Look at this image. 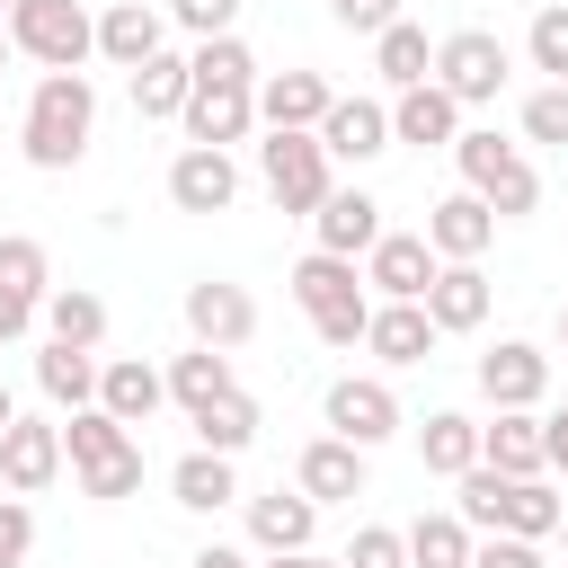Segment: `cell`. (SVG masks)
<instances>
[{"label":"cell","mask_w":568,"mask_h":568,"mask_svg":"<svg viewBox=\"0 0 568 568\" xmlns=\"http://www.w3.org/2000/svg\"><path fill=\"white\" fill-rule=\"evenodd\" d=\"M337 106V89L320 71H266L257 80V124L266 133H320V115Z\"/></svg>","instance_id":"obj_16"},{"label":"cell","mask_w":568,"mask_h":568,"mask_svg":"<svg viewBox=\"0 0 568 568\" xmlns=\"http://www.w3.org/2000/svg\"><path fill=\"white\" fill-rule=\"evenodd\" d=\"M506 44L488 36V27H453V36H435V89L444 98H462V106H488L497 89H506Z\"/></svg>","instance_id":"obj_8"},{"label":"cell","mask_w":568,"mask_h":568,"mask_svg":"<svg viewBox=\"0 0 568 568\" xmlns=\"http://www.w3.org/2000/svg\"><path fill=\"white\" fill-rule=\"evenodd\" d=\"M559 355H568V302H559Z\"/></svg>","instance_id":"obj_51"},{"label":"cell","mask_w":568,"mask_h":568,"mask_svg":"<svg viewBox=\"0 0 568 568\" xmlns=\"http://www.w3.org/2000/svg\"><path fill=\"white\" fill-rule=\"evenodd\" d=\"M470 524L462 515H417L408 524V568H470Z\"/></svg>","instance_id":"obj_36"},{"label":"cell","mask_w":568,"mask_h":568,"mask_svg":"<svg viewBox=\"0 0 568 568\" xmlns=\"http://www.w3.org/2000/svg\"><path fill=\"white\" fill-rule=\"evenodd\" d=\"M62 426L53 417H18L9 435H0V479H9V497H36V488H53L62 479Z\"/></svg>","instance_id":"obj_15"},{"label":"cell","mask_w":568,"mask_h":568,"mask_svg":"<svg viewBox=\"0 0 568 568\" xmlns=\"http://www.w3.org/2000/svg\"><path fill=\"white\" fill-rule=\"evenodd\" d=\"M89 133H98V89H89V71H44L36 98H27V115H18L27 160L62 178V169L89 160Z\"/></svg>","instance_id":"obj_1"},{"label":"cell","mask_w":568,"mask_h":568,"mask_svg":"<svg viewBox=\"0 0 568 568\" xmlns=\"http://www.w3.org/2000/svg\"><path fill=\"white\" fill-rule=\"evenodd\" d=\"M373 71L390 80V89H417V80H435V44H426V27H390V36H373Z\"/></svg>","instance_id":"obj_34"},{"label":"cell","mask_w":568,"mask_h":568,"mask_svg":"<svg viewBox=\"0 0 568 568\" xmlns=\"http://www.w3.org/2000/svg\"><path fill=\"white\" fill-rule=\"evenodd\" d=\"M541 390H550V355L532 337H497L479 355V399L488 408H541Z\"/></svg>","instance_id":"obj_13"},{"label":"cell","mask_w":568,"mask_h":568,"mask_svg":"<svg viewBox=\"0 0 568 568\" xmlns=\"http://www.w3.org/2000/svg\"><path fill=\"white\" fill-rule=\"evenodd\" d=\"M470 568H541V541H515V532H488L470 550Z\"/></svg>","instance_id":"obj_45"},{"label":"cell","mask_w":568,"mask_h":568,"mask_svg":"<svg viewBox=\"0 0 568 568\" xmlns=\"http://www.w3.org/2000/svg\"><path fill=\"white\" fill-rule=\"evenodd\" d=\"M524 53H532V71L568 80V0H541V9H532V27H524Z\"/></svg>","instance_id":"obj_38"},{"label":"cell","mask_w":568,"mask_h":568,"mask_svg":"<svg viewBox=\"0 0 568 568\" xmlns=\"http://www.w3.org/2000/svg\"><path fill=\"white\" fill-rule=\"evenodd\" d=\"M9 53H18V44H9V27H0V62H9Z\"/></svg>","instance_id":"obj_52"},{"label":"cell","mask_w":568,"mask_h":568,"mask_svg":"<svg viewBox=\"0 0 568 568\" xmlns=\"http://www.w3.org/2000/svg\"><path fill=\"white\" fill-rule=\"evenodd\" d=\"M470 532H515V541H550L568 524V506L550 497V479H497L488 462L462 470V506H453Z\"/></svg>","instance_id":"obj_2"},{"label":"cell","mask_w":568,"mask_h":568,"mask_svg":"<svg viewBox=\"0 0 568 568\" xmlns=\"http://www.w3.org/2000/svg\"><path fill=\"white\" fill-rule=\"evenodd\" d=\"M9 426H18V399H9V382H0V435H9Z\"/></svg>","instance_id":"obj_50"},{"label":"cell","mask_w":568,"mask_h":568,"mask_svg":"<svg viewBox=\"0 0 568 568\" xmlns=\"http://www.w3.org/2000/svg\"><path fill=\"white\" fill-rule=\"evenodd\" d=\"M186 568H257V559H248V550H231V541H204Z\"/></svg>","instance_id":"obj_47"},{"label":"cell","mask_w":568,"mask_h":568,"mask_svg":"<svg viewBox=\"0 0 568 568\" xmlns=\"http://www.w3.org/2000/svg\"><path fill=\"white\" fill-rule=\"evenodd\" d=\"M36 320H44V311H36V302H9V293H0V346H9V337H27V328H36Z\"/></svg>","instance_id":"obj_46"},{"label":"cell","mask_w":568,"mask_h":568,"mask_svg":"<svg viewBox=\"0 0 568 568\" xmlns=\"http://www.w3.org/2000/svg\"><path fill=\"white\" fill-rule=\"evenodd\" d=\"M98 53L115 71H142L151 53H169V9L160 0H106L98 9Z\"/></svg>","instance_id":"obj_14"},{"label":"cell","mask_w":568,"mask_h":568,"mask_svg":"<svg viewBox=\"0 0 568 568\" xmlns=\"http://www.w3.org/2000/svg\"><path fill=\"white\" fill-rule=\"evenodd\" d=\"M346 568H408V532H390V524H364V532L346 541Z\"/></svg>","instance_id":"obj_42"},{"label":"cell","mask_w":568,"mask_h":568,"mask_svg":"<svg viewBox=\"0 0 568 568\" xmlns=\"http://www.w3.org/2000/svg\"><path fill=\"white\" fill-rule=\"evenodd\" d=\"M559 541H568V524H559Z\"/></svg>","instance_id":"obj_54"},{"label":"cell","mask_w":568,"mask_h":568,"mask_svg":"<svg viewBox=\"0 0 568 568\" xmlns=\"http://www.w3.org/2000/svg\"><path fill=\"white\" fill-rule=\"evenodd\" d=\"M311 532H320V506H311L302 488H266V497H248V541H257L266 559L311 550Z\"/></svg>","instance_id":"obj_23"},{"label":"cell","mask_w":568,"mask_h":568,"mask_svg":"<svg viewBox=\"0 0 568 568\" xmlns=\"http://www.w3.org/2000/svg\"><path fill=\"white\" fill-rule=\"evenodd\" d=\"M328 169H337V160L320 151V133H266V142H257V186H266L275 213H302V222H311V213L337 195Z\"/></svg>","instance_id":"obj_5"},{"label":"cell","mask_w":568,"mask_h":568,"mask_svg":"<svg viewBox=\"0 0 568 568\" xmlns=\"http://www.w3.org/2000/svg\"><path fill=\"white\" fill-rule=\"evenodd\" d=\"M186 426H195V444H204V453H248V444H257V399H248V390H231V399L195 408Z\"/></svg>","instance_id":"obj_35"},{"label":"cell","mask_w":568,"mask_h":568,"mask_svg":"<svg viewBox=\"0 0 568 568\" xmlns=\"http://www.w3.org/2000/svg\"><path fill=\"white\" fill-rule=\"evenodd\" d=\"M44 337L98 355V346H106V302H98L89 284H53V293H44Z\"/></svg>","instance_id":"obj_30"},{"label":"cell","mask_w":568,"mask_h":568,"mask_svg":"<svg viewBox=\"0 0 568 568\" xmlns=\"http://www.w3.org/2000/svg\"><path fill=\"white\" fill-rule=\"evenodd\" d=\"M541 435H550V470H568V408H559V417H541Z\"/></svg>","instance_id":"obj_48"},{"label":"cell","mask_w":568,"mask_h":568,"mask_svg":"<svg viewBox=\"0 0 568 568\" xmlns=\"http://www.w3.org/2000/svg\"><path fill=\"white\" fill-rule=\"evenodd\" d=\"M178 124H186V142H204V151L248 142V124H257V80H195Z\"/></svg>","instance_id":"obj_10"},{"label":"cell","mask_w":568,"mask_h":568,"mask_svg":"<svg viewBox=\"0 0 568 568\" xmlns=\"http://www.w3.org/2000/svg\"><path fill=\"white\" fill-rule=\"evenodd\" d=\"M62 453H71V470H80V497H98V506H115V497L142 488V444H133V426H115L106 408H80V417L62 426Z\"/></svg>","instance_id":"obj_4"},{"label":"cell","mask_w":568,"mask_h":568,"mask_svg":"<svg viewBox=\"0 0 568 568\" xmlns=\"http://www.w3.org/2000/svg\"><path fill=\"white\" fill-rule=\"evenodd\" d=\"M524 142H559L568 151V80H541L524 98Z\"/></svg>","instance_id":"obj_39"},{"label":"cell","mask_w":568,"mask_h":568,"mask_svg":"<svg viewBox=\"0 0 568 568\" xmlns=\"http://www.w3.org/2000/svg\"><path fill=\"white\" fill-rule=\"evenodd\" d=\"M266 568H346V559H320V550H293V559H266Z\"/></svg>","instance_id":"obj_49"},{"label":"cell","mask_w":568,"mask_h":568,"mask_svg":"<svg viewBox=\"0 0 568 568\" xmlns=\"http://www.w3.org/2000/svg\"><path fill=\"white\" fill-rule=\"evenodd\" d=\"M488 302H497V293H488L479 266H444V275L426 284V320H435L444 337H470V328L488 320Z\"/></svg>","instance_id":"obj_27"},{"label":"cell","mask_w":568,"mask_h":568,"mask_svg":"<svg viewBox=\"0 0 568 568\" xmlns=\"http://www.w3.org/2000/svg\"><path fill=\"white\" fill-rule=\"evenodd\" d=\"M160 9H169V27H186L195 44H213V36L240 27V0H160Z\"/></svg>","instance_id":"obj_41"},{"label":"cell","mask_w":568,"mask_h":568,"mask_svg":"<svg viewBox=\"0 0 568 568\" xmlns=\"http://www.w3.org/2000/svg\"><path fill=\"white\" fill-rule=\"evenodd\" d=\"M435 275H444V257L426 248V231H382L373 257H364V284H373L382 302H426Z\"/></svg>","instance_id":"obj_12"},{"label":"cell","mask_w":568,"mask_h":568,"mask_svg":"<svg viewBox=\"0 0 568 568\" xmlns=\"http://www.w3.org/2000/svg\"><path fill=\"white\" fill-rule=\"evenodd\" d=\"M417 462H426L435 479H462V470H479V417H462V408H435V417L417 426Z\"/></svg>","instance_id":"obj_29"},{"label":"cell","mask_w":568,"mask_h":568,"mask_svg":"<svg viewBox=\"0 0 568 568\" xmlns=\"http://www.w3.org/2000/svg\"><path fill=\"white\" fill-rule=\"evenodd\" d=\"M453 160H462V186H470L497 222H524V213L541 204V169H532L515 142H497V133H462Z\"/></svg>","instance_id":"obj_6"},{"label":"cell","mask_w":568,"mask_h":568,"mask_svg":"<svg viewBox=\"0 0 568 568\" xmlns=\"http://www.w3.org/2000/svg\"><path fill=\"white\" fill-rule=\"evenodd\" d=\"M293 302H302V320L320 328V346H364V328H373V302H364V275H355V257H328V248H311L293 275Z\"/></svg>","instance_id":"obj_3"},{"label":"cell","mask_w":568,"mask_h":568,"mask_svg":"<svg viewBox=\"0 0 568 568\" xmlns=\"http://www.w3.org/2000/svg\"><path fill=\"white\" fill-rule=\"evenodd\" d=\"M0 27H9V0H0Z\"/></svg>","instance_id":"obj_53"},{"label":"cell","mask_w":568,"mask_h":568,"mask_svg":"<svg viewBox=\"0 0 568 568\" xmlns=\"http://www.w3.org/2000/svg\"><path fill=\"white\" fill-rule=\"evenodd\" d=\"M169 497H178L186 515H222V506L240 497V479H231V453H204V444H195V453L169 470Z\"/></svg>","instance_id":"obj_32"},{"label":"cell","mask_w":568,"mask_h":568,"mask_svg":"<svg viewBox=\"0 0 568 568\" xmlns=\"http://www.w3.org/2000/svg\"><path fill=\"white\" fill-rule=\"evenodd\" d=\"M0 293L44 311V293H53V257H44V240H27V231H9V240H0Z\"/></svg>","instance_id":"obj_37"},{"label":"cell","mask_w":568,"mask_h":568,"mask_svg":"<svg viewBox=\"0 0 568 568\" xmlns=\"http://www.w3.org/2000/svg\"><path fill=\"white\" fill-rule=\"evenodd\" d=\"M160 399H169V373H151L142 355H115V364L98 373V408H106L115 426H151Z\"/></svg>","instance_id":"obj_26"},{"label":"cell","mask_w":568,"mask_h":568,"mask_svg":"<svg viewBox=\"0 0 568 568\" xmlns=\"http://www.w3.org/2000/svg\"><path fill=\"white\" fill-rule=\"evenodd\" d=\"M311 231H320L328 257H373V240H382V204H373L364 186H337V195L311 213Z\"/></svg>","instance_id":"obj_24"},{"label":"cell","mask_w":568,"mask_h":568,"mask_svg":"<svg viewBox=\"0 0 568 568\" xmlns=\"http://www.w3.org/2000/svg\"><path fill=\"white\" fill-rule=\"evenodd\" d=\"M9 44L44 71H80L98 53V18L80 0H9Z\"/></svg>","instance_id":"obj_7"},{"label":"cell","mask_w":568,"mask_h":568,"mask_svg":"<svg viewBox=\"0 0 568 568\" xmlns=\"http://www.w3.org/2000/svg\"><path fill=\"white\" fill-rule=\"evenodd\" d=\"M320 417H328V435H346L355 453H373V444H390V435H399V390H390L382 373H337Z\"/></svg>","instance_id":"obj_9"},{"label":"cell","mask_w":568,"mask_h":568,"mask_svg":"<svg viewBox=\"0 0 568 568\" xmlns=\"http://www.w3.org/2000/svg\"><path fill=\"white\" fill-rule=\"evenodd\" d=\"M479 462H488L497 479H541V470H550L541 417H532V408H497V417L479 426Z\"/></svg>","instance_id":"obj_17"},{"label":"cell","mask_w":568,"mask_h":568,"mask_svg":"<svg viewBox=\"0 0 568 568\" xmlns=\"http://www.w3.org/2000/svg\"><path fill=\"white\" fill-rule=\"evenodd\" d=\"M98 373H106V364H98L89 346H53V337H44V355H36V390H44L53 408H71V417L98 408Z\"/></svg>","instance_id":"obj_28"},{"label":"cell","mask_w":568,"mask_h":568,"mask_svg":"<svg viewBox=\"0 0 568 568\" xmlns=\"http://www.w3.org/2000/svg\"><path fill=\"white\" fill-rule=\"evenodd\" d=\"M186 337L213 346V355H240V346L257 337V302H248V284H222V275L186 284Z\"/></svg>","instance_id":"obj_11"},{"label":"cell","mask_w":568,"mask_h":568,"mask_svg":"<svg viewBox=\"0 0 568 568\" xmlns=\"http://www.w3.org/2000/svg\"><path fill=\"white\" fill-rule=\"evenodd\" d=\"M435 337H444V328L426 320V302H373V328H364V346H373L390 373H399V364H426V355H435Z\"/></svg>","instance_id":"obj_25"},{"label":"cell","mask_w":568,"mask_h":568,"mask_svg":"<svg viewBox=\"0 0 568 568\" xmlns=\"http://www.w3.org/2000/svg\"><path fill=\"white\" fill-rule=\"evenodd\" d=\"M186 89H195L186 53H151V62L133 71V115H142V124H160V115H186Z\"/></svg>","instance_id":"obj_33"},{"label":"cell","mask_w":568,"mask_h":568,"mask_svg":"<svg viewBox=\"0 0 568 568\" xmlns=\"http://www.w3.org/2000/svg\"><path fill=\"white\" fill-rule=\"evenodd\" d=\"M27 550H36V506L0 497V568H27Z\"/></svg>","instance_id":"obj_43"},{"label":"cell","mask_w":568,"mask_h":568,"mask_svg":"<svg viewBox=\"0 0 568 568\" xmlns=\"http://www.w3.org/2000/svg\"><path fill=\"white\" fill-rule=\"evenodd\" d=\"M328 18H337L346 36H390V27H399V0H328Z\"/></svg>","instance_id":"obj_44"},{"label":"cell","mask_w":568,"mask_h":568,"mask_svg":"<svg viewBox=\"0 0 568 568\" xmlns=\"http://www.w3.org/2000/svg\"><path fill=\"white\" fill-rule=\"evenodd\" d=\"M390 142H417V151H453V142H462V98H444L435 80L399 89V98H390Z\"/></svg>","instance_id":"obj_20"},{"label":"cell","mask_w":568,"mask_h":568,"mask_svg":"<svg viewBox=\"0 0 568 568\" xmlns=\"http://www.w3.org/2000/svg\"><path fill=\"white\" fill-rule=\"evenodd\" d=\"M231 195H240V169H231V151H204V142H186V151L169 160V204H178V213H231Z\"/></svg>","instance_id":"obj_18"},{"label":"cell","mask_w":568,"mask_h":568,"mask_svg":"<svg viewBox=\"0 0 568 568\" xmlns=\"http://www.w3.org/2000/svg\"><path fill=\"white\" fill-rule=\"evenodd\" d=\"M293 488H302L311 506H346V497H364V453H355L346 435H320V444H302Z\"/></svg>","instance_id":"obj_22"},{"label":"cell","mask_w":568,"mask_h":568,"mask_svg":"<svg viewBox=\"0 0 568 568\" xmlns=\"http://www.w3.org/2000/svg\"><path fill=\"white\" fill-rule=\"evenodd\" d=\"M497 240V213L462 186V195H444V204H426V248L444 257V266H479V248Z\"/></svg>","instance_id":"obj_19"},{"label":"cell","mask_w":568,"mask_h":568,"mask_svg":"<svg viewBox=\"0 0 568 568\" xmlns=\"http://www.w3.org/2000/svg\"><path fill=\"white\" fill-rule=\"evenodd\" d=\"M320 151H328V160H355V169L382 160V151H390V106H382V98H337V106L320 115Z\"/></svg>","instance_id":"obj_21"},{"label":"cell","mask_w":568,"mask_h":568,"mask_svg":"<svg viewBox=\"0 0 568 568\" xmlns=\"http://www.w3.org/2000/svg\"><path fill=\"white\" fill-rule=\"evenodd\" d=\"M186 71H195V80H257V53H248L240 36H213V44L186 53Z\"/></svg>","instance_id":"obj_40"},{"label":"cell","mask_w":568,"mask_h":568,"mask_svg":"<svg viewBox=\"0 0 568 568\" xmlns=\"http://www.w3.org/2000/svg\"><path fill=\"white\" fill-rule=\"evenodd\" d=\"M240 390V373H231V355H213V346H186V355H169V399L195 417V408H213V399H231Z\"/></svg>","instance_id":"obj_31"}]
</instances>
